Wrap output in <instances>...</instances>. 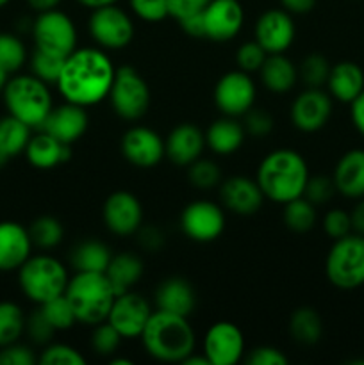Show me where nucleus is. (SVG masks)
Instances as JSON below:
<instances>
[{
    "label": "nucleus",
    "instance_id": "obj_1",
    "mask_svg": "<svg viewBox=\"0 0 364 365\" xmlns=\"http://www.w3.org/2000/svg\"><path fill=\"white\" fill-rule=\"evenodd\" d=\"M116 68L98 48H75L64 59L56 86L66 102L91 107L109 96Z\"/></svg>",
    "mask_w": 364,
    "mask_h": 365
},
{
    "label": "nucleus",
    "instance_id": "obj_2",
    "mask_svg": "<svg viewBox=\"0 0 364 365\" xmlns=\"http://www.w3.org/2000/svg\"><path fill=\"white\" fill-rule=\"evenodd\" d=\"M309 177L305 159L296 150L278 148L261 160L256 180L264 198L284 205L303 195Z\"/></svg>",
    "mask_w": 364,
    "mask_h": 365
},
{
    "label": "nucleus",
    "instance_id": "obj_3",
    "mask_svg": "<svg viewBox=\"0 0 364 365\" xmlns=\"http://www.w3.org/2000/svg\"><path fill=\"white\" fill-rule=\"evenodd\" d=\"M139 339L152 359L168 364H181L195 351L196 342L188 317L163 310H153Z\"/></svg>",
    "mask_w": 364,
    "mask_h": 365
},
{
    "label": "nucleus",
    "instance_id": "obj_4",
    "mask_svg": "<svg viewBox=\"0 0 364 365\" xmlns=\"http://www.w3.org/2000/svg\"><path fill=\"white\" fill-rule=\"evenodd\" d=\"M64 296L74 309L77 323L95 324L107 321L116 291L111 285L106 273H95V271H77L68 280V287Z\"/></svg>",
    "mask_w": 364,
    "mask_h": 365
},
{
    "label": "nucleus",
    "instance_id": "obj_5",
    "mask_svg": "<svg viewBox=\"0 0 364 365\" xmlns=\"http://www.w3.org/2000/svg\"><path fill=\"white\" fill-rule=\"evenodd\" d=\"M7 114L18 118L34 130L41 128L54 109L52 95L46 82L36 75H14L2 89Z\"/></svg>",
    "mask_w": 364,
    "mask_h": 365
},
{
    "label": "nucleus",
    "instance_id": "obj_6",
    "mask_svg": "<svg viewBox=\"0 0 364 365\" xmlns=\"http://www.w3.org/2000/svg\"><path fill=\"white\" fill-rule=\"evenodd\" d=\"M68 269L52 255H31L18 269V285L25 298L36 305L64 294L68 287Z\"/></svg>",
    "mask_w": 364,
    "mask_h": 365
},
{
    "label": "nucleus",
    "instance_id": "obj_7",
    "mask_svg": "<svg viewBox=\"0 0 364 365\" xmlns=\"http://www.w3.org/2000/svg\"><path fill=\"white\" fill-rule=\"evenodd\" d=\"M328 282L339 289L364 285V235L348 234L335 239L325 260Z\"/></svg>",
    "mask_w": 364,
    "mask_h": 365
},
{
    "label": "nucleus",
    "instance_id": "obj_8",
    "mask_svg": "<svg viewBox=\"0 0 364 365\" xmlns=\"http://www.w3.org/2000/svg\"><path fill=\"white\" fill-rule=\"evenodd\" d=\"M113 109L121 120H141L150 107V89L145 78L132 66L116 68L109 96Z\"/></svg>",
    "mask_w": 364,
    "mask_h": 365
},
{
    "label": "nucleus",
    "instance_id": "obj_9",
    "mask_svg": "<svg viewBox=\"0 0 364 365\" xmlns=\"http://www.w3.org/2000/svg\"><path fill=\"white\" fill-rule=\"evenodd\" d=\"M31 31L36 48L54 56L68 57L77 48V29L74 20L59 9L38 13Z\"/></svg>",
    "mask_w": 364,
    "mask_h": 365
},
{
    "label": "nucleus",
    "instance_id": "obj_10",
    "mask_svg": "<svg viewBox=\"0 0 364 365\" xmlns=\"http://www.w3.org/2000/svg\"><path fill=\"white\" fill-rule=\"evenodd\" d=\"M88 27L93 41L107 50L125 48L134 38L131 16L116 4L93 9Z\"/></svg>",
    "mask_w": 364,
    "mask_h": 365
},
{
    "label": "nucleus",
    "instance_id": "obj_11",
    "mask_svg": "<svg viewBox=\"0 0 364 365\" xmlns=\"http://www.w3.org/2000/svg\"><path fill=\"white\" fill-rule=\"evenodd\" d=\"M256 82L243 70L221 75L214 88V103L223 116H245L256 103Z\"/></svg>",
    "mask_w": 364,
    "mask_h": 365
},
{
    "label": "nucleus",
    "instance_id": "obj_12",
    "mask_svg": "<svg viewBox=\"0 0 364 365\" xmlns=\"http://www.w3.org/2000/svg\"><path fill=\"white\" fill-rule=\"evenodd\" d=\"M181 228L195 242L216 241L225 230L223 207L209 200H196L181 214Z\"/></svg>",
    "mask_w": 364,
    "mask_h": 365
},
{
    "label": "nucleus",
    "instance_id": "obj_13",
    "mask_svg": "<svg viewBox=\"0 0 364 365\" xmlns=\"http://www.w3.org/2000/svg\"><path fill=\"white\" fill-rule=\"evenodd\" d=\"M202 353L211 365H236L245 355V337L231 321H218L203 335Z\"/></svg>",
    "mask_w": 364,
    "mask_h": 365
},
{
    "label": "nucleus",
    "instance_id": "obj_14",
    "mask_svg": "<svg viewBox=\"0 0 364 365\" xmlns=\"http://www.w3.org/2000/svg\"><path fill=\"white\" fill-rule=\"evenodd\" d=\"M152 312V307L141 294L127 291L123 294H116L107 321L123 339H138L141 337Z\"/></svg>",
    "mask_w": 364,
    "mask_h": 365
},
{
    "label": "nucleus",
    "instance_id": "obj_15",
    "mask_svg": "<svg viewBox=\"0 0 364 365\" xmlns=\"http://www.w3.org/2000/svg\"><path fill=\"white\" fill-rule=\"evenodd\" d=\"M102 217L107 230L114 235H134L143 225V205L131 191H116L107 196Z\"/></svg>",
    "mask_w": 364,
    "mask_h": 365
},
{
    "label": "nucleus",
    "instance_id": "obj_16",
    "mask_svg": "<svg viewBox=\"0 0 364 365\" xmlns=\"http://www.w3.org/2000/svg\"><path fill=\"white\" fill-rule=\"evenodd\" d=\"M202 16L206 38L218 43L234 39L245 24V9L239 0H211Z\"/></svg>",
    "mask_w": 364,
    "mask_h": 365
},
{
    "label": "nucleus",
    "instance_id": "obj_17",
    "mask_svg": "<svg viewBox=\"0 0 364 365\" xmlns=\"http://www.w3.org/2000/svg\"><path fill=\"white\" fill-rule=\"evenodd\" d=\"M332 114V100L330 95L321 91V88H307L300 93L291 103L289 118L291 123L298 130L318 132L328 123V118Z\"/></svg>",
    "mask_w": 364,
    "mask_h": 365
},
{
    "label": "nucleus",
    "instance_id": "obj_18",
    "mask_svg": "<svg viewBox=\"0 0 364 365\" xmlns=\"http://www.w3.org/2000/svg\"><path fill=\"white\" fill-rule=\"evenodd\" d=\"M121 153L136 168L148 170L164 157V139L148 127H132L121 135Z\"/></svg>",
    "mask_w": 364,
    "mask_h": 365
},
{
    "label": "nucleus",
    "instance_id": "obj_19",
    "mask_svg": "<svg viewBox=\"0 0 364 365\" xmlns=\"http://www.w3.org/2000/svg\"><path fill=\"white\" fill-rule=\"evenodd\" d=\"M296 36L293 14L285 9H268L257 18L256 41L268 53H284Z\"/></svg>",
    "mask_w": 364,
    "mask_h": 365
},
{
    "label": "nucleus",
    "instance_id": "obj_20",
    "mask_svg": "<svg viewBox=\"0 0 364 365\" xmlns=\"http://www.w3.org/2000/svg\"><path fill=\"white\" fill-rule=\"evenodd\" d=\"M221 205L239 216H252L263 207L264 195L259 184L245 175L228 177L220 187Z\"/></svg>",
    "mask_w": 364,
    "mask_h": 365
},
{
    "label": "nucleus",
    "instance_id": "obj_21",
    "mask_svg": "<svg viewBox=\"0 0 364 365\" xmlns=\"http://www.w3.org/2000/svg\"><path fill=\"white\" fill-rule=\"evenodd\" d=\"M89 118L86 113V107L75 106V103H63L59 107H54L46 116L41 130L49 132L56 139H59L64 145H74L75 141L82 138L88 130Z\"/></svg>",
    "mask_w": 364,
    "mask_h": 365
},
{
    "label": "nucleus",
    "instance_id": "obj_22",
    "mask_svg": "<svg viewBox=\"0 0 364 365\" xmlns=\"http://www.w3.org/2000/svg\"><path fill=\"white\" fill-rule=\"evenodd\" d=\"M32 248L29 228L16 221H0V273L20 269L32 255Z\"/></svg>",
    "mask_w": 364,
    "mask_h": 365
},
{
    "label": "nucleus",
    "instance_id": "obj_23",
    "mask_svg": "<svg viewBox=\"0 0 364 365\" xmlns=\"http://www.w3.org/2000/svg\"><path fill=\"white\" fill-rule=\"evenodd\" d=\"M206 135L196 125L181 123L164 139V155L177 166H189L202 157Z\"/></svg>",
    "mask_w": 364,
    "mask_h": 365
},
{
    "label": "nucleus",
    "instance_id": "obj_24",
    "mask_svg": "<svg viewBox=\"0 0 364 365\" xmlns=\"http://www.w3.org/2000/svg\"><path fill=\"white\" fill-rule=\"evenodd\" d=\"M24 153L29 164L36 170H52L64 164L71 157L70 145H64L41 128L38 134L31 135Z\"/></svg>",
    "mask_w": 364,
    "mask_h": 365
},
{
    "label": "nucleus",
    "instance_id": "obj_25",
    "mask_svg": "<svg viewBox=\"0 0 364 365\" xmlns=\"http://www.w3.org/2000/svg\"><path fill=\"white\" fill-rule=\"evenodd\" d=\"M335 191L352 200L364 198V150H350L335 164Z\"/></svg>",
    "mask_w": 364,
    "mask_h": 365
},
{
    "label": "nucleus",
    "instance_id": "obj_26",
    "mask_svg": "<svg viewBox=\"0 0 364 365\" xmlns=\"http://www.w3.org/2000/svg\"><path fill=\"white\" fill-rule=\"evenodd\" d=\"M156 307L163 312L189 317L196 307V292L184 278H168L157 287Z\"/></svg>",
    "mask_w": 364,
    "mask_h": 365
},
{
    "label": "nucleus",
    "instance_id": "obj_27",
    "mask_svg": "<svg viewBox=\"0 0 364 365\" xmlns=\"http://www.w3.org/2000/svg\"><path fill=\"white\" fill-rule=\"evenodd\" d=\"M327 88L335 100L343 103H352L364 89L363 68L352 61H341V63L334 64L330 66Z\"/></svg>",
    "mask_w": 364,
    "mask_h": 365
},
{
    "label": "nucleus",
    "instance_id": "obj_28",
    "mask_svg": "<svg viewBox=\"0 0 364 365\" xmlns=\"http://www.w3.org/2000/svg\"><path fill=\"white\" fill-rule=\"evenodd\" d=\"M206 146L216 155H232L238 152L245 143V127L236 118L223 116L211 123L206 130Z\"/></svg>",
    "mask_w": 364,
    "mask_h": 365
},
{
    "label": "nucleus",
    "instance_id": "obj_29",
    "mask_svg": "<svg viewBox=\"0 0 364 365\" xmlns=\"http://www.w3.org/2000/svg\"><path fill=\"white\" fill-rule=\"evenodd\" d=\"M259 75L264 88L270 89L271 93L282 95V93H288L295 88L298 70L284 53H268L266 61L261 66Z\"/></svg>",
    "mask_w": 364,
    "mask_h": 365
},
{
    "label": "nucleus",
    "instance_id": "obj_30",
    "mask_svg": "<svg viewBox=\"0 0 364 365\" xmlns=\"http://www.w3.org/2000/svg\"><path fill=\"white\" fill-rule=\"evenodd\" d=\"M103 273L109 278L116 294H123V292L132 291V287L141 280L143 260L134 253H118V255H113Z\"/></svg>",
    "mask_w": 364,
    "mask_h": 365
},
{
    "label": "nucleus",
    "instance_id": "obj_31",
    "mask_svg": "<svg viewBox=\"0 0 364 365\" xmlns=\"http://www.w3.org/2000/svg\"><path fill=\"white\" fill-rule=\"evenodd\" d=\"M111 259H113V253L100 241H84L75 246L71 252V266L75 271L103 273L109 266Z\"/></svg>",
    "mask_w": 364,
    "mask_h": 365
},
{
    "label": "nucleus",
    "instance_id": "obj_32",
    "mask_svg": "<svg viewBox=\"0 0 364 365\" xmlns=\"http://www.w3.org/2000/svg\"><path fill=\"white\" fill-rule=\"evenodd\" d=\"M289 334L300 344H316L323 335V323H321L320 314L310 307L296 309L289 319Z\"/></svg>",
    "mask_w": 364,
    "mask_h": 365
},
{
    "label": "nucleus",
    "instance_id": "obj_33",
    "mask_svg": "<svg viewBox=\"0 0 364 365\" xmlns=\"http://www.w3.org/2000/svg\"><path fill=\"white\" fill-rule=\"evenodd\" d=\"M32 135V128L20 121L18 118L7 116L0 118V148L9 157H16L25 152L29 139Z\"/></svg>",
    "mask_w": 364,
    "mask_h": 365
},
{
    "label": "nucleus",
    "instance_id": "obj_34",
    "mask_svg": "<svg viewBox=\"0 0 364 365\" xmlns=\"http://www.w3.org/2000/svg\"><path fill=\"white\" fill-rule=\"evenodd\" d=\"M25 331V314L16 303L0 302V348L20 341Z\"/></svg>",
    "mask_w": 364,
    "mask_h": 365
},
{
    "label": "nucleus",
    "instance_id": "obj_35",
    "mask_svg": "<svg viewBox=\"0 0 364 365\" xmlns=\"http://www.w3.org/2000/svg\"><path fill=\"white\" fill-rule=\"evenodd\" d=\"M282 217L289 230L296 232V234H305L316 225V209L309 200L300 196V198L284 203Z\"/></svg>",
    "mask_w": 364,
    "mask_h": 365
},
{
    "label": "nucleus",
    "instance_id": "obj_36",
    "mask_svg": "<svg viewBox=\"0 0 364 365\" xmlns=\"http://www.w3.org/2000/svg\"><path fill=\"white\" fill-rule=\"evenodd\" d=\"M32 245L41 250H52L61 245L64 237V228L59 220L52 216H39L29 227Z\"/></svg>",
    "mask_w": 364,
    "mask_h": 365
},
{
    "label": "nucleus",
    "instance_id": "obj_37",
    "mask_svg": "<svg viewBox=\"0 0 364 365\" xmlns=\"http://www.w3.org/2000/svg\"><path fill=\"white\" fill-rule=\"evenodd\" d=\"M27 61V48L16 34L0 32V66L7 73H16Z\"/></svg>",
    "mask_w": 364,
    "mask_h": 365
},
{
    "label": "nucleus",
    "instance_id": "obj_38",
    "mask_svg": "<svg viewBox=\"0 0 364 365\" xmlns=\"http://www.w3.org/2000/svg\"><path fill=\"white\" fill-rule=\"evenodd\" d=\"M39 310H41L43 316L46 317V321L52 324L56 331L68 330V328H71L77 323L74 309H71L70 302H68V298L64 294L39 305Z\"/></svg>",
    "mask_w": 364,
    "mask_h": 365
},
{
    "label": "nucleus",
    "instance_id": "obj_39",
    "mask_svg": "<svg viewBox=\"0 0 364 365\" xmlns=\"http://www.w3.org/2000/svg\"><path fill=\"white\" fill-rule=\"evenodd\" d=\"M66 57L54 56V53L45 52V50L36 48L34 53L31 56V71L38 78H41L46 84H56L59 78L61 70Z\"/></svg>",
    "mask_w": 364,
    "mask_h": 365
},
{
    "label": "nucleus",
    "instance_id": "obj_40",
    "mask_svg": "<svg viewBox=\"0 0 364 365\" xmlns=\"http://www.w3.org/2000/svg\"><path fill=\"white\" fill-rule=\"evenodd\" d=\"M328 73H330V64L320 53H310L300 64V77L307 88H321L327 84Z\"/></svg>",
    "mask_w": 364,
    "mask_h": 365
},
{
    "label": "nucleus",
    "instance_id": "obj_41",
    "mask_svg": "<svg viewBox=\"0 0 364 365\" xmlns=\"http://www.w3.org/2000/svg\"><path fill=\"white\" fill-rule=\"evenodd\" d=\"M121 335L118 334L116 328L109 321L95 324V330L91 334V348L96 355L100 356H113L116 349L120 348Z\"/></svg>",
    "mask_w": 364,
    "mask_h": 365
},
{
    "label": "nucleus",
    "instance_id": "obj_42",
    "mask_svg": "<svg viewBox=\"0 0 364 365\" xmlns=\"http://www.w3.org/2000/svg\"><path fill=\"white\" fill-rule=\"evenodd\" d=\"M188 177L195 187L211 189L216 187L221 180V171L216 163L209 159H196L195 163L189 164Z\"/></svg>",
    "mask_w": 364,
    "mask_h": 365
},
{
    "label": "nucleus",
    "instance_id": "obj_43",
    "mask_svg": "<svg viewBox=\"0 0 364 365\" xmlns=\"http://www.w3.org/2000/svg\"><path fill=\"white\" fill-rule=\"evenodd\" d=\"M41 365H84L86 359L68 344H49L38 356Z\"/></svg>",
    "mask_w": 364,
    "mask_h": 365
},
{
    "label": "nucleus",
    "instance_id": "obj_44",
    "mask_svg": "<svg viewBox=\"0 0 364 365\" xmlns=\"http://www.w3.org/2000/svg\"><path fill=\"white\" fill-rule=\"evenodd\" d=\"M268 52L257 41H246L236 52V64L238 70L246 71V73H256L266 61Z\"/></svg>",
    "mask_w": 364,
    "mask_h": 365
},
{
    "label": "nucleus",
    "instance_id": "obj_45",
    "mask_svg": "<svg viewBox=\"0 0 364 365\" xmlns=\"http://www.w3.org/2000/svg\"><path fill=\"white\" fill-rule=\"evenodd\" d=\"M334 192H335V185L330 177H325V175H314V177H309V180H307L302 196L309 200L313 205H321V203H327L328 200L334 196Z\"/></svg>",
    "mask_w": 364,
    "mask_h": 365
},
{
    "label": "nucleus",
    "instance_id": "obj_46",
    "mask_svg": "<svg viewBox=\"0 0 364 365\" xmlns=\"http://www.w3.org/2000/svg\"><path fill=\"white\" fill-rule=\"evenodd\" d=\"M132 13L143 21H163L168 16V0H128Z\"/></svg>",
    "mask_w": 364,
    "mask_h": 365
},
{
    "label": "nucleus",
    "instance_id": "obj_47",
    "mask_svg": "<svg viewBox=\"0 0 364 365\" xmlns=\"http://www.w3.org/2000/svg\"><path fill=\"white\" fill-rule=\"evenodd\" d=\"M323 230L330 239H341L352 234V217L341 209H332L323 217Z\"/></svg>",
    "mask_w": 364,
    "mask_h": 365
},
{
    "label": "nucleus",
    "instance_id": "obj_48",
    "mask_svg": "<svg viewBox=\"0 0 364 365\" xmlns=\"http://www.w3.org/2000/svg\"><path fill=\"white\" fill-rule=\"evenodd\" d=\"M25 331H27L29 337L36 344H46V342H50L52 335L56 334L54 327L46 321V317L43 316V312L39 309L25 319Z\"/></svg>",
    "mask_w": 364,
    "mask_h": 365
},
{
    "label": "nucleus",
    "instance_id": "obj_49",
    "mask_svg": "<svg viewBox=\"0 0 364 365\" xmlns=\"http://www.w3.org/2000/svg\"><path fill=\"white\" fill-rule=\"evenodd\" d=\"M245 127L246 134L253 135V138H266L268 134H271L273 130V118L268 113L261 109H250L248 113L245 114Z\"/></svg>",
    "mask_w": 364,
    "mask_h": 365
},
{
    "label": "nucleus",
    "instance_id": "obj_50",
    "mask_svg": "<svg viewBox=\"0 0 364 365\" xmlns=\"http://www.w3.org/2000/svg\"><path fill=\"white\" fill-rule=\"evenodd\" d=\"M36 362H38V356L29 346L14 342V344L0 348V365H34Z\"/></svg>",
    "mask_w": 364,
    "mask_h": 365
},
{
    "label": "nucleus",
    "instance_id": "obj_51",
    "mask_svg": "<svg viewBox=\"0 0 364 365\" xmlns=\"http://www.w3.org/2000/svg\"><path fill=\"white\" fill-rule=\"evenodd\" d=\"M211 0H168V16L177 21L203 13Z\"/></svg>",
    "mask_w": 364,
    "mask_h": 365
},
{
    "label": "nucleus",
    "instance_id": "obj_52",
    "mask_svg": "<svg viewBox=\"0 0 364 365\" xmlns=\"http://www.w3.org/2000/svg\"><path fill=\"white\" fill-rule=\"evenodd\" d=\"M245 362L248 365H288L289 360L280 349L271 348V346H259L248 351Z\"/></svg>",
    "mask_w": 364,
    "mask_h": 365
},
{
    "label": "nucleus",
    "instance_id": "obj_53",
    "mask_svg": "<svg viewBox=\"0 0 364 365\" xmlns=\"http://www.w3.org/2000/svg\"><path fill=\"white\" fill-rule=\"evenodd\" d=\"M136 234H138L139 245H141L145 250H148V252H157V250L163 248L164 235L159 228L143 227L141 225V228H139Z\"/></svg>",
    "mask_w": 364,
    "mask_h": 365
},
{
    "label": "nucleus",
    "instance_id": "obj_54",
    "mask_svg": "<svg viewBox=\"0 0 364 365\" xmlns=\"http://www.w3.org/2000/svg\"><path fill=\"white\" fill-rule=\"evenodd\" d=\"M182 27V31L186 34H189L191 38H206V29H203V16L202 13L195 14V16L184 18V20L178 21Z\"/></svg>",
    "mask_w": 364,
    "mask_h": 365
},
{
    "label": "nucleus",
    "instance_id": "obj_55",
    "mask_svg": "<svg viewBox=\"0 0 364 365\" xmlns=\"http://www.w3.org/2000/svg\"><path fill=\"white\" fill-rule=\"evenodd\" d=\"M352 109H350V116H352V123L360 134L364 135V89L352 103Z\"/></svg>",
    "mask_w": 364,
    "mask_h": 365
},
{
    "label": "nucleus",
    "instance_id": "obj_56",
    "mask_svg": "<svg viewBox=\"0 0 364 365\" xmlns=\"http://www.w3.org/2000/svg\"><path fill=\"white\" fill-rule=\"evenodd\" d=\"M282 7L291 14H307L314 9L316 0H280Z\"/></svg>",
    "mask_w": 364,
    "mask_h": 365
},
{
    "label": "nucleus",
    "instance_id": "obj_57",
    "mask_svg": "<svg viewBox=\"0 0 364 365\" xmlns=\"http://www.w3.org/2000/svg\"><path fill=\"white\" fill-rule=\"evenodd\" d=\"M352 228L357 232V234L364 235V198H360V202L353 207L352 214Z\"/></svg>",
    "mask_w": 364,
    "mask_h": 365
},
{
    "label": "nucleus",
    "instance_id": "obj_58",
    "mask_svg": "<svg viewBox=\"0 0 364 365\" xmlns=\"http://www.w3.org/2000/svg\"><path fill=\"white\" fill-rule=\"evenodd\" d=\"M29 6L32 7L38 13H43V11L57 9V6L61 4V0H27Z\"/></svg>",
    "mask_w": 364,
    "mask_h": 365
},
{
    "label": "nucleus",
    "instance_id": "obj_59",
    "mask_svg": "<svg viewBox=\"0 0 364 365\" xmlns=\"http://www.w3.org/2000/svg\"><path fill=\"white\" fill-rule=\"evenodd\" d=\"M181 364H184V365H211V362L207 360V356L203 355V353L202 355H195V351H193L189 356H186Z\"/></svg>",
    "mask_w": 364,
    "mask_h": 365
},
{
    "label": "nucleus",
    "instance_id": "obj_60",
    "mask_svg": "<svg viewBox=\"0 0 364 365\" xmlns=\"http://www.w3.org/2000/svg\"><path fill=\"white\" fill-rule=\"evenodd\" d=\"M81 6L89 7V9H98V7L111 6V4H116L118 0H77Z\"/></svg>",
    "mask_w": 364,
    "mask_h": 365
},
{
    "label": "nucleus",
    "instance_id": "obj_61",
    "mask_svg": "<svg viewBox=\"0 0 364 365\" xmlns=\"http://www.w3.org/2000/svg\"><path fill=\"white\" fill-rule=\"evenodd\" d=\"M7 78H9V73H7V71H6V70H4V68H2V66H0V93H2L4 86H6Z\"/></svg>",
    "mask_w": 364,
    "mask_h": 365
},
{
    "label": "nucleus",
    "instance_id": "obj_62",
    "mask_svg": "<svg viewBox=\"0 0 364 365\" xmlns=\"http://www.w3.org/2000/svg\"><path fill=\"white\" fill-rule=\"evenodd\" d=\"M109 362H111V365H131L132 364L131 360H127V359H113V356L109 359Z\"/></svg>",
    "mask_w": 364,
    "mask_h": 365
},
{
    "label": "nucleus",
    "instance_id": "obj_63",
    "mask_svg": "<svg viewBox=\"0 0 364 365\" xmlns=\"http://www.w3.org/2000/svg\"><path fill=\"white\" fill-rule=\"evenodd\" d=\"M9 159H11V157L7 155V153L4 152L2 148H0V170H2V168L6 166V164H7V160H9Z\"/></svg>",
    "mask_w": 364,
    "mask_h": 365
},
{
    "label": "nucleus",
    "instance_id": "obj_64",
    "mask_svg": "<svg viewBox=\"0 0 364 365\" xmlns=\"http://www.w3.org/2000/svg\"><path fill=\"white\" fill-rule=\"evenodd\" d=\"M11 0H0V7H4V6H7V4H9Z\"/></svg>",
    "mask_w": 364,
    "mask_h": 365
}]
</instances>
